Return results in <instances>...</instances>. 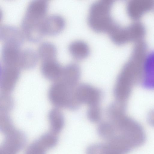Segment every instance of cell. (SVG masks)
<instances>
[{"label": "cell", "mask_w": 154, "mask_h": 154, "mask_svg": "<svg viewBox=\"0 0 154 154\" xmlns=\"http://www.w3.org/2000/svg\"><path fill=\"white\" fill-rule=\"evenodd\" d=\"M121 113H120V114H121ZM119 114H118V115H119ZM116 115H115V116H116ZM111 116V117H109V118H108V119H109V118H110V117H112V116Z\"/></svg>", "instance_id": "25"}, {"label": "cell", "mask_w": 154, "mask_h": 154, "mask_svg": "<svg viewBox=\"0 0 154 154\" xmlns=\"http://www.w3.org/2000/svg\"><path fill=\"white\" fill-rule=\"evenodd\" d=\"M62 68L56 59L43 61L41 67L43 76L47 79L54 82L59 79Z\"/></svg>", "instance_id": "12"}, {"label": "cell", "mask_w": 154, "mask_h": 154, "mask_svg": "<svg viewBox=\"0 0 154 154\" xmlns=\"http://www.w3.org/2000/svg\"></svg>", "instance_id": "26"}, {"label": "cell", "mask_w": 154, "mask_h": 154, "mask_svg": "<svg viewBox=\"0 0 154 154\" xmlns=\"http://www.w3.org/2000/svg\"><path fill=\"white\" fill-rule=\"evenodd\" d=\"M48 7V1L32 0L28 5L25 15L32 19L42 20L45 17Z\"/></svg>", "instance_id": "11"}, {"label": "cell", "mask_w": 154, "mask_h": 154, "mask_svg": "<svg viewBox=\"0 0 154 154\" xmlns=\"http://www.w3.org/2000/svg\"><path fill=\"white\" fill-rule=\"evenodd\" d=\"M51 132L57 134L62 130L65 124L64 117L59 108L55 107L49 112L48 116Z\"/></svg>", "instance_id": "15"}, {"label": "cell", "mask_w": 154, "mask_h": 154, "mask_svg": "<svg viewBox=\"0 0 154 154\" xmlns=\"http://www.w3.org/2000/svg\"><path fill=\"white\" fill-rule=\"evenodd\" d=\"M146 32L144 25L138 20H135L126 26L119 27L114 32L113 38L118 45L130 42L136 43L143 40Z\"/></svg>", "instance_id": "3"}, {"label": "cell", "mask_w": 154, "mask_h": 154, "mask_svg": "<svg viewBox=\"0 0 154 154\" xmlns=\"http://www.w3.org/2000/svg\"><path fill=\"white\" fill-rule=\"evenodd\" d=\"M20 46L12 43H3L1 53L2 64L19 67L18 64L21 51Z\"/></svg>", "instance_id": "9"}, {"label": "cell", "mask_w": 154, "mask_h": 154, "mask_svg": "<svg viewBox=\"0 0 154 154\" xmlns=\"http://www.w3.org/2000/svg\"><path fill=\"white\" fill-rule=\"evenodd\" d=\"M24 37L22 31L15 26L8 24L0 26V40L3 43H12L21 46Z\"/></svg>", "instance_id": "10"}, {"label": "cell", "mask_w": 154, "mask_h": 154, "mask_svg": "<svg viewBox=\"0 0 154 154\" xmlns=\"http://www.w3.org/2000/svg\"><path fill=\"white\" fill-rule=\"evenodd\" d=\"M65 21L63 17L57 14H52L43 20L42 29L44 35H53L60 32L64 28Z\"/></svg>", "instance_id": "8"}, {"label": "cell", "mask_w": 154, "mask_h": 154, "mask_svg": "<svg viewBox=\"0 0 154 154\" xmlns=\"http://www.w3.org/2000/svg\"><path fill=\"white\" fill-rule=\"evenodd\" d=\"M0 112L7 113L11 110L14 101L9 93L2 92L0 94Z\"/></svg>", "instance_id": "22"}, {"label": "cell", "mask_w": 154, "mask_h": 154, "mask_svg": "<svg viewBox=\"0 0 154 154\" xmlns=\"http://www.w3.org/2000/svg\"><path fill=\"white\" fill-rule=\"evenodd\" d=\"M38 57L42 61L56 59L57 49L55 45L49 42H44L39 45L37 51Z\"/></svg>", "instance_id": "17"}, {"label": "cell", "mask_w": 154, "mask_h": 154, "mask_svg": "<svg viewBox=\"0 0 154 154\" xmlns=\"http://www.w3.org/2000/svg\"><path fill=\"white\" fill-rule=\"evenodd\" d=\"M38 58L37 53L30 48L21 51L18 62V66L20 69H29L36 65Z\"/></svg>", "instance_id": "14"}, {"label": "cell", "mask_w": 154, "mask_h": 154, "mask_svg": "<svg viewBox=\"0 0 154 154\" xmlns=\"http://www.w3.org/2000/svg\"><path fill=\"white\" fill-rule=\"evenodd\" d=\"M154 8L153 0H129L126 5L128 15L135 20H138L146 13Z\"/></svg>", "instance_id": "7"}, {"label": "cell", "mask_w": 154, "mask_h": 154, "mask_svg": "<svg viewBox=\"0 0 154 154\" xmlns=\"http://www.w3.org/2000/svg\"><path fill=\"white\" fill-rule=\"evenodd\" d=\"M97 131L100 137L107 141L116 134L115 126L109 121L100 123L97 126Z\"/></svg>", "instance_id": "18"}, {"label": "cell", "mask_w": 154, "mask_h": 154, "mask_svg": "<svg viewBox=\"0 0 154 154\" xmlns=\"http://www.w3.org/2000/svg\"><path fill=\"white\" fill-rule=\"evenodd\" d=\"M76 87L57 80L54 82L49 88L48 94L49 100L56 107L73 110L77 109L80 105L76 97Z\"/></svg>", "instance_id": "2"}, {"label": "cell", "mask_w": 154, "mask_h": 154, "mask_svg": "<svg viewBox=\"0 0 154 154\" xmlns=\"http://www.w3.org/2000/svg\"><path fill=\"white\" fill-rule=\"evenodd\" d=\"M75 95L79 103L88 107L100 105L103 94L102 91L88 84L78 85L75 90Z\"/></svg>", "instance_id": "5"}, {"label": "cell", "mask_w": 154, "mask_h": 154, "mask_svg": "<svg viewBox=\"0 0 154 154\" xmlns=\"http://www.w3.org/2000/svg\"><path fill=\"white\" fill-rule=\"evenodd\" d=\"M81 73L79 66L76 63H70L63 67L61 75L58 80L77 87L78 85Z\"/></svg>", "instance_id": "13"}, {"label": "cell", "mask_w": 154, "mask_h": 154, "mask_svg": "<svg viewBox=\"0 0 154 154\" xmlns=\"http://www.w3.org/2000/svg\"><path fill=\"white\" fill-rule=\"evenodd\" d=\"M48 150L46 146L38 138L29 146L24 154H45Z\"/></svg>", "instance_id": "20"}, {"label": "cell", "mask_w": 154, "mask_h": 154, "mask_svg": "<svg viewBox=\"0 0 154 154\" xmlns=\"http://www.w3.org/2000/svg\"><path fill=\"white\" fill-rule=\"evenodd\" d=\"M69 52L75 59L80 60L86 58L89 55L90 50L85 42L78 40L71 42L68 47Z\"/></svg>", "instance_id": "16"}, {"label": "cell", "mask_w": 154, "mask_h": 154, "mask_svg": "<svg viewBox=\"0 0 154 154\" xmlns=\"http://www.w3.org/2000/svg\"><path fill=\"white\" fill-rule=\"evenodd\" d=\"M143 67L146 73H154V50L147 52Z\"/></svg>", "instance_id": "24"}, {"label": "cell", "mask_w": 154, "mask_h": 154, "mask_svg": "<svg viewBox=\"0 0 154 154\" xmlns=\"http://www.w3.org/2000/svg\"><path fill=\"white\" fill-rule=\"evenodd\" d=\"M87 116L88 120L92 122H99L101 120L102 111L100 105L88 107Z\"/></svg>", "instance_id": "23"}, {"label": "cell", "mask_w": 154, "mask_h": 154, "mask_svg": "<svg viewBox=\"0 0 154 154\" xmlns=\"http://www.w3.org/2000/svg\"><path fill=\"white\" fill-rule=\"evenodd\" d=\"M116 153L107 143H98L89 145L86 149V154H114Z\"/></svg>", "instance_id": "19"}, {"label": "cell", "mask_w": 154, "mask_h": 154, "mask_svg": "<svg viewBox=\"0 0 154 154\" xmlns=\"http://www.w3.org/2000/svg\"><path fill=\"white\" fill-rule=\"evenodd\" d=\"M15 128L12 120L7 113L0 112V129L5 135Z\"/></svg>", "instance_id": "21"}, {"label": "cell", "mask_w": 154, "mask_h": 154, "mask_svg": "<svg viewBox=\"0 0 154 154\" xmlns=\"http://www.w3.org/2000/svg\"><path fill=\"white\" fill-rule=\"evenodd\" d=\"M20 69L16 66H1L0 86L2 92L10 93L14 89L20 76Z\"/></svg>", "instance_id": "6"}, {"label": "cell", "mask_w": 154, "mask_h": 154, "mask_svg": "<svg viewBox=\"0 0 154 154\" xmlns=\"http://www.w3.org/2000/svg\"><path fill=\"white\" fill-rule=\"evenodd\" d=\"M114 2L112 0H100L91 5L88 21L89 26L93 31L108 33L117 23L111 14Z\"/></svg>", "instance_id": "1"}, {"label": "cell", "mask_w": 154, "mask_h": 154, "mask_svg": "<svg viewBox=\"0 0 154 154\" xmlns=\"http://www.w3.org/2000/svg\"><path fill=\"white\" fill-rule=\"evenodd\" d=\"M0 148V154H17L26 142L25 134L15 128L5 135Z\"/></svg>", "instance_id": "4"}]
</instances>
